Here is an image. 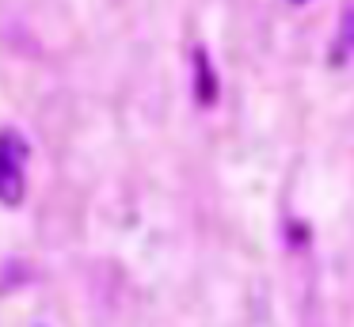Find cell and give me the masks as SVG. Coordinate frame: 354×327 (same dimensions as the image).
I'll list each match as a JSON object with an SVG mask.
<instances>
[{"label":"cell","instance_id":"cell-1","mask_svg":"<svg viewBox=\"0 0 354 327\" xmlns=\"http://www.w3.org/2000/svg\"><path fill=\"white\" fill-rule=\"evenodd\" d=\"M31 156L27 141L16 133V129H0V202L4 205H19L24 202V164Z\"/></svg>","mask_w":354,"mask_h":327},{"label":"cell","instance_id":"cell-2","mask_svg":"<svg viewBox=\"0 0 354 327\" xmlns=\"http://www.w3.org/2000/svg\"><path fill=\"white\" fill-rule=\"evenodd\" d=\"M194 99L202 106H214V99H217V73L209 65L206 50H194Z\"/></svg>","mask_w":354,"mask_h":327},{"label":"cell","instance_id":"cell-3","mask_svg":"<svg viewBox=\"0 0 354 327\" xmlns=\"http://www.w3.org/2000/svg\"><path fill=\"white\" fill-rule=\"evenodd\" d=\"M351 53H354V4H346L343 19H339V38H335V46H331V61L343 65Z\"/></svg>","mask_w":354,"mask_h":327}]
</instances>
